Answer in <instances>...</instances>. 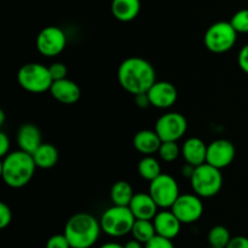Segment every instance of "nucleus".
Segmentation results:
<instances>
[{"label":"nucleus","mask_w":248,"mask_h":248,"mask_svg":"<svg viewBox=\"0 0 248 248\" xmlns=\"http://www.w3.org/2000/svg\"><path fill=\"white\" fill-rule=\"evenodd\" d=\"M118 80L120 86L128 93L140 94L156 82V72L152 63L142 57H128L118 68Z\"/></svg>","instance_id":"obj_1"},{"label":"nucleus","mask_w":248,"mask_h":248,"mask_svg":"<svg viewBox=\"0 0 248 248\" xmlns=\"http://www.w3.org/2000/svg\"><path fill=\"white\" fill-rule=\"evenodd\" d=\"M35 169L33 155L21 149L15 150L2 157L1 178L10 188H23L31 181Z\"/></svg>","instance_id":"obj_2"},{"label":"nucleus","mask_w":248,"mask_h":248,"mask_svg":"<svg viewBox=\"0 0 248 248\" xmlns=\"http://www.w3.org/2000/svg\"><path fill=\"white\" fill-rule=\"evenodd\" d=\"M101 232L99 220L90 213L80 212L67 220L63 234L72 248H91L98 241Z\"/></svg>","instance_id":"obj_3"},{"label":"nucleus","mask_w":248,"mask_h":248,"mask_svg":"<svg viewBox=\"0 0 248 248\" xmlns=\"http://www.w3.org/2000/svg\"><path fill=\"white\" fill-rule=\"evenodd\" d=\"M136 218L128 206H116L107 208L101 216L102 232L111 237H123L131 234Z\"/></svg>","instance_id":"obj_4"},{"label":"nucleus","mask_w":248,"mask_h":248,"mask_svg":"<svg viewBox=\"0 0 248 248\" xmlns=\"http://www.w3.org/2000/svg\"><path fill=\"white\" fill-rule=\"evenodd\" d=\"M190 186L194 193L200 198H213L222 189L223 174L219 169L205 162L195 167L190 178Z\"/></svg>","instance_id":"obj_5"},{"label":"nucleus","mask_w":248,"mask_h":248,"mask_svg":"<svg viewBox=\"0 0 248 248\" xmlns=\"http://www.w3.org/2000/svg\"><path fill=\"white\" fill-rule=\"evenodd\" d=\"M19 86L31 93H44L50 91L53 80L48 67L41 63H27L17 73Z\"/></svg>","instance_id":"obj_6"},{"label":"nucleus","mask_w":248,"mask_h":248,"mask_svg":"<svg viewBox=\"0 0 248 248\" xmlns=\"http://www.w3.org/2000/svg\"><path fill=\"white\" fill-rule=\"evenodd\" d=\"M237 31L230 22L219 21L211 24L203 36L206 48L212 53H225L232 50L237 40Z\"/></svg>","instance_id":"obj_7"},{"label":"nucleus","mask_w":248,"mask_h":248,"mask_svg":"<svg viewBox=\"0 0 248 248\" xmlns=\"http://www.w3.org/2000/svg\"><path fill=\"white\" fill-rule=\"evenodd\" d=\"M149 194L159 208L169 210L179 198V186L176 179L166 173H161L149 184Z\"/></svg>","instance_id":"obj_8"},{"label":"nucleus","mask_w":248,"mask_h":248,"mask_svg":"<svg viewBox=\"0 0 248 248\" xmlns=\"http://www.w3.org/2000/svg\"><path fill=\"white\" fill-rule=\"evenodd\" d=\"M35 45L36 50L44 57H56L64 51L67 46V35L60 27H45L39 31Z\"/></svg>","instance_id":"obj_9"},{"label":"nucleus","mask_w":248,"mask_h":248,"mask_svg":"<svg viewBox=\"0 0 248 248\" xmlns=\"http://www.w3.org/2000/svg\"><path fill=\"white\" fill-rule=\"evenodd\" d=\"M188 121L186 116L177 111H170L157 119L155 131L162 142H177L186 135Z\"/></svg>","instance_id":"obj_10"},{"label":"nucleus","mask_w":248,"mask_h":248,"mask_svg":"<svg viewBox=\"0 0 248 248\" xmlns=\"http://www.w3.org/2000/svg\"><path fill=\"white\" fill-rule=\"evenodd\" d=\"M172 212L177 216L182 224H193L198 222L203 215V202L199 195L184 194L179 195L174 205L171 207Z\"/></svg>","instance_id":"obj_11"},{"label":"nucleus","mask_w":248,"mask_h":248,"mask_svg":"<svg viewBox=\"0 0 248 248\" xmlns=\"http://www.w3.org/2000/svg\"><path fill=\"white\" fill-rule=\"evenodd\" d=\"M236 155L235 145L228 140H216L207 145L206 162L222 170L232 164Z\"/></svg>","instance_id":"obj_12"},{"label":"nucleus","mask_w":248,"mask_h":248,"mask_svg":"<svg viewBox=\"0 0 248 248\" xmlns=\"http://www.w3.org/2000/svg\"><path fill=\"white\" fill-rule=\"evenodd\" d=\"M147 93L152 107L159 109L171 108L178 99L176 86L169 81H156L148 90Z\"/></svg>","instance_id":"obj_13"},{"label":"nucleus","mask_w":248,"mask_h":248,"mask_svg":"<svg viewBox=\"0 0 248 248\" xmlns=\"http://www.w3.org/2000/svg\"><path fill=\"white\" fill-rule=\"evenodd\" d=\"M50 93L60 103L72 106V104H75L80 99L81 90H80L79 85L77 82L65 78V79L56 80V81L52 82Z\"/></svg>","instance_id":"obj_14"},{"label":"nucleus","mask_w":248,"mask_h":248,"mask_svg":"<svg viewBox=\"0 0 248 248\" xmlns=\"http://www.w3.org/2000/svg\"><path fill=\"white\" fill-rule=\"evenodd\" d=\"M153 223L156 230V235H160V236L173 240L181 232L182 222L172 212V210H164L157 212V215L153 219Z\"/></svg>","instance_id":"obj_15"},{"label":"nucleus","mask_w":248,"mask_h":248,"mask_svg":"<svg viewBox=\"0 0 248 248\" xmlns=\"http://www.w3.org/2000/svg\"><path fill=\"white\" fill-rule=\"evenodd\" d=\"M128 207L136 219L153 220L159 212V206L149 193H136Z\"/></svg>","instance_id":"obj_16"},{"label":"nucleus","mask_w":248,"mask_h":248,"mask_svg":"<svg viewBox=\"0 0 248 248\" xmlns=\"http://www.w3.org/2000/svg\"><path fill=\"white\" fill-rule=\"evenodd\" d=\"M16 140L19 149L29 153V154H33L43 144L41 131L34 124H23L17 131Z\"/></svg>","instance_id":"obj_17"},{"label":"nucleus","mask_w":248,"mask_h":248,"mask_svg":"<svg viewBox=\"0 0 248 248\" xmlns=\"http://www.w3.org/2000/svg\"><path fill=\"white\" fill-rule=\"evenodd\" d=\"M182 155H183L186 164H190L194 167H198L206 162L207 145L205 144V142L201 138L190 137L183 143Z\"/></svg>","instance_id":"obj_18"},{"label":"nucleus","mask_w":248,"mask_h":248,"mask_svg":"<svg viewBox=\"0 0 248 248\" xmlns=\"http://www.w3.org/2000/svg\"><path fill=\"white\" fill-rule=\"evenodd\" d=\"M161 143V138L155 130H140L133 137V147L143 156L159 152Z\"/></svg>","instance_id":"obj_19"},{"label":"nucleus","mask_w":248,"mask_h":248,"mask_svg":"<svg viewBox=\"0 0 248 248\" xmlns=\"http://www.w3.org/2000/svg\"><path fill=\"white\" fill-rule=\"evenodd\" d=\"M110 10L118 21L131 22L140 15V0H111Z\"/></svg>","instance_id":"obj_20"},{"label":"nucleus","mask_w":248,"mask_h":248,"mask_svg":"<svg viewBox=\"0 0 248 248\" xmlns=\"http://www.w3.org/2000/svg\"><path fill=\"white\" fill-rule=\"evenodd\" d=\"M31 155H33L36 167L43 170H47L56 166L58 159H60L58 149L51 143H43Z\"/></svg>","instance_id":"obj_21"},{"label":"nucleus","mask_w":248,"mask_h":248,"mask_svg":"<svg viewBox=\"0 0 248 248\" xmlns=\"http://www.w3.org/2000/svg\"><path fill=\"white\" fill-rule=\"evenodd\" d=\"M133 189L131 184L126 181H119L113 184L110 189V200L113 205L128 206L132 200Z\"/></svg>","instance_id":"obj_22"},{"label":"nucleus","mask_w":248,"mask_h":248,"mask_svg":"<svg viewBox=\"0 0 248 248\" xmlns=\"http://www.w3.org/2000/svg\"><path fill=\"white\" fill-rule=\"evenodd\" d=\"M138 173L143 179L152 182L161 174V165L153 155H145L138 162Z\"/></svg>","instance_id":"obj_23"},{"label":"nucleus","mask_w":248,"mask_h":248,"mask_svg":"<svg viewBox=\"0 0 248 248\" xmlns=\"http://www.w3.org/2000/svg\"><path fill=\"white\" fill-rule=\"evenodd\" d=\"M131 234H132L133 239L145 245L156 235V230H155L153 220L136 219L132 230H131Z\"/></svg>","instance_id":"obj_24"},{"label":"nucleus","mask_w":248,"mask_h":248,"mask_svg":"<svg viewBox=\"0 0 248 248\" xmlns=\"http://www.w3.org/2000/svg\"><path fill=\"white\" fill-rule=\"evenodd\" d=\"M208 245L211 247H219L225 248L232 240V235H230L229 230L223 225H216V227L211 228L207 235Z\"/></svg>","instance_id":"obj_25"},{"label":"nucleus","mask_w":248,"mask_h":248,"mask_svg":"<svg viewBox=\"0 0 248 248\" xmlns=\"http://www.w3.org/2000/svg\"><path fill=\"white\" fill-rule=\"evenodd\" d=\"M160 159L165 162H173L182 154V149L177 142H162L157 152Z\"/></svg>","instance_id":"obj_26"},{"label":"nucleus","mask_w":248,"mask_h":248,"mask_svg":"<svg viewBox=\"0 0 248 248\" xmlns=\"http://www.w3.org/2000/svg\"><path fill=\"white\" fill-rule=\"evenodd\" d=\"M230 23L237 33H248V9H241L235 12L230 18Z\"/></svg>","instance_id":"obj_27"},{"label":"nucleus","mask_w":248,"mask_h":248,"mask_svg":"<svg viewBox=\"0 0 248 248\" xmlns=\"http://www.w3.org/2000/svg\"><path fill=\"white\" fill-rule=\"evenodd\" d=\"M48 69H50L51 77H52L53 81H56V80H62L67 78L68 68L64 63L62 62L52 63L51 65H48Z\"/></svg>","instance_id":"obj_28"},{"label":"nucleus","mask_w":248,"mask_h":248,"mask_svg":"<svg viewBox=\"0 0 248 248\" xmlns=\"http://www.w3.org/2000/svg\"><path fill=\"white\" fill-rule=\"evenodd\" d=\"M45 248H72V246L64 234H56L47 240Z\"/></svg>","instance_id":"obj_29"},{"label":"nucleus","mask_w":248,"mask_h":248,"mask_svg":"<svg viewBox=\"0 0 248 248\" xmlns=\"http://www.w3.org/2000/svg\"><path fill=\"white\" fill-rule=\"evenodd\" d=\"M144 248H174V245L171 239L155 235L150 241H148L144 245Z\"/></svg>","instance_id":"obj_30"},{"label":"nucleus","mask_w":248,"mask_h":248,"mask_svg":"<svg viewBox=\"0 0 248 248\" xmlns=\"http://www.w3.org/2000/svg\"><path fill=\"white\" fill-rule=\"evenodd\" d=\"M12 222V211L5 202L0 203V229H5Z\"/></svg>","instance_id":"obj_31"},{"label":"nucleus","mask_w":248,"mask_h":248,"mask_svg":"<svg viewBox=\"0 0 248 248\" xmlns=\"http://www.w3.org/2000/svg\"><path fill=\"white\" fill-rule=\"evenodd\" d=\"M237 64L242 72L248 74V44L242 46V48L240 50L239 56H237Z\"/></svg>","instance_id":"obj_32"},{"label":"nucleus","mask_w":248,"mask_h":248,"mask_svg":"<svg viewBox=\"0 0 248 248\" xmlns=\"http://www.w3.org/2000/svg\"><path fill=\"white\" fill-rule=\"evenodd\" d=\"M225 248H248V237L242 236V235L232 237Z\"/></svg>","instance_id":"obj_33"},{"label":"nucleus","mask_w":248,"mask_h":248,"mask_svg":"<svg viewBox=\"0 0 248 248\" xmlns=\"http://www.w3.org/2000/svg\"><path fill=\"white\" fill-rule=\"evenodd\" d=\"M10 153V138L4 131L0 132V156H6Z\"/></svg>","instance_id":"obj_34"},{"label":"nucleus","mask_w":248,"mask_h":248,"mask_svg":"<svg viewBox=\"0 0 248 248\" xmlns=\"http://www.w3.org/2000/svg\"><path fill=\"white\" fill-rule=\"evenodd\" d=\"M135 103L138 108H142V109H145V108H148V107L152 106V104H150L149 97H148L147 92H144V93L136 94Z\"/></svg>","instance_id":"obj_35"},{"label":"nucleus","mask_w":248,"mask_h":248,"mask_svg":"<svg viewBox=\"0 0 248 248\" xmlns=\"http://www.w3.org/2000/svg\"><path fill=\"white\" fill-rule=\"evenodd\" d=\"M194 170H195V167H194L193 165L186 164L183 166V169H182V174L186 177H188V178L190 179L191 176H193V173H194Z\"/></svg>","instance_id":"obj_36"},{"label":"nucleus","mask_w":248,"mask_h":248,"mask_svg":"<svg viewBox=\"0 0 248 248\" xmlns=\"http://www.w3.org/2000/svg\"><path fill=\"white\" fill-rule=\"evenodd\" d=\"M124 248H143V244L136 239H132L124 245Z\"/></svg>","instance_id":"obj_37"},{"label":"nucleus","mask_w":248,"mask_h":248,"mask_svg":"<svg viewBox=\"0 0 248 248\" xmlns=\"http://www.w3.org/2000/svg\"><path fill=\"white\" fill-rule=\"evenodd\" d=\"M99 248H124V245L118 244V242H106Z\"/></svg>","instance_id":"obj_38"},{"label":"nucleus","mask_w":248,"mask_h":248,"mask_svg":"<svg viewBox=\"0 0 248 248\" xmlns=\"http://www.w3.org/2000/svg\"><path fill=\"white\" fill-rule=\"evenodd\" d=\"M5 124V113L4 110H0V126H2Z\"/></svg>","instance_id":"obj_39"},{"label":"nucleus","mask_w":248,"mask_h":248,"mask_svg":"<svg viewBox=\"0 0 248 248\" xmlns=\"http://www.w3.org/2000/svg\"><path fill=\"white\" fill-rule=\"evenodd\" d=\"M208 248H219V247H211V246H210Z\"/></svg>","instance_id":"obj_40"}]
</instances>
